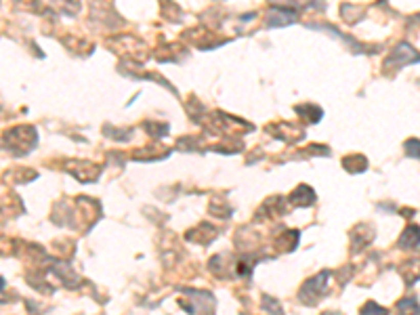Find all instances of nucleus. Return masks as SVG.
<instances>
[{
    "label": "nucleus",
    "mask_w": 420,
    "mask_h": 315,
    "mask_svg": "<svg viewBox=\"0 0 420 315\" xmlns=\"http://www.w3.org/2000/svg\"><path fill=\"white\" fill-rule=\"evenodd\" d=\"M420 246V227L418 225H408L406 231L402 233V238H399V248H416Z\"/></svg>",
    "instance_id": "nucleus-3"
},
{
    "label": "nucleus",
    "mask_w": 420,
    "mask_h": 315,
    "mask_svg": "<svg viewBox=\"0 0 420 315\" xmlns=\"http://www.w3.org/2000/svg\"><path fill=\"white\" fill-rule=\"evenodd\" d=\"M397 315H420V307L414 299H404L397 305Z\"/></svg>",
    "instance_id": "nucleus-4"
},
{
    "label": "nucleus",
    "mask_w": 420,
    "mask_h": 315,
    "mask_svg": "<svg viewBox=\"0 0 420 315\" xmlns=\"http://www.w3.org/2000/svg\"><path fill=\"white\" fill-rule=\"evenodd\" d=\"M406 151L412 158H418V160H420V139H408L406 141Z\"/></svg>",
    "instance_id": "nucleus-6"
},
{
    "label": "nucleus",
    "mask_w": 420,
    "mask_h": 315,
    "mask_svg": "<svg viewBox=\"0 0 420 315\" xmlns=\"http://www.w3.org/2000/svg\"><path fill=\"white\" fill-rule=\"evenodd\" d=\"M408 63H420V53L408 42H399L391 53V57L385 61V70H399Z\"/></svg>",
    "instance_id": "nucleus-1"
},
{
    "label": "nucleus",
    "mask_w": 420,
    "mask_h": 315,
    "mask_svg": "<svg viewBox=\"0 0 420 315\" xmlns=\"http://www.w3.org/2000/svg\"><path fill=\"white\" fill-rule=\"evenodd\" d=\"M296 19V13H292V11H286V9H282V7H277V9H271L269 11V17H267V24L273 28V26H288V24H292Z\"/></svg>",
    "instance_id": "nucleus-2"
},
{
    "label": "nucleus",
    "mask_w": 420,
    "mask_h": 315,
    "mask_svg": "<svg viewBox=\"0 0 420 315\" xmlns=\"http://www.w3.org/2000/svg\"><path fill=\"white\" fill-rule=\"evenodd\" d=\"M362 315H387V309H383L381 305H376V303H368L362 309Z\"/></svg>",
    "instance_id": "nucleus-5"
}]
</instances>
